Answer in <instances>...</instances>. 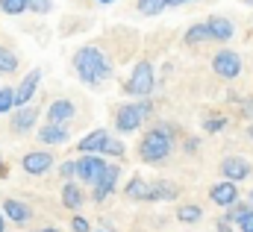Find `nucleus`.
Wrapping results in <instances>:
<instances>
[{"instance_id":"nucleus-1","label":"nucleus","mask_w":253,"mask_h":232,"mask_svg":"<svg viewBox=\"0 0 253 232\" xmlns=\"http://www.w3.org/2000/svg\"><path fill=\"white\" fill-rule=\"evenodd\" d=\"M177 135H180V126L171 123V120H159L153 123L141 141H138V159L144 165H159V162H168L174 147H177Z\"/></svg>"},{"instance_id":"nucleus-2","label":"nucleus","mask_w":253,"mask_h":232,"mask_svg":"<svg viewBox=\"0 0 253 232\" xmlns=\"http://www.w3.org/2000/svg\"><path fill=\"white\" fill-rule=\"evenodd\" d=\"M71 65H74V74L80 77V82H85L88 88H97L106 79H112V59L94 44L80 47L71 59Z\"/></svg>"},{"instance_id":"nucleus-3","label":"nucleus","mask_w":253,"mask_h":232,"mask_svg":"<svg viewBox=\"0 0 253 232\" xmlns=\"http://www.w3.org/2000/svg\"><path fill=\"white\" fill-rule=\"evenodd\" d=\"M153 117V100L150 97H138L135 103H124L115 109V129L121 135H129L135 129L144 126V120Z\"/></svg>"},{"instance_id":"nucleus-4","label":"nucleus","mask_w":253,"mask_h":232,"mask_svg":"<svg viewBox=\"0 0 253 232\" xmlns=\"http://www.w3.org/2000/svg\"><path fill=\"white\" fill-rule=\"evenodd\" d=\"M153 85H156L153 65H150L147 59H141V62L132 68V74L126 77L124 91L126 94H132V97H150V94H153Z\"/></svg>"},{"instance_id":"nucleus-5","label":"nucleus","mask_w":253,"mask_h":232,"mask_svg":"<svg viewBox=\"0 0 253 232\" xmlns=\"http://www.w3.org/2000/svg\"><path fill=\"white\" fill-rule=\"evenodd\" d=\"M74 162H77L74 179L83 185H91L100 176V171L106 168V156H100V153H80V159H74Z\"/></svg>"},{"instance_id":"nucleus-6","label":"nucleus","mask_w":253,"mask_h":232,"mask_svg":"<svg viewBox=\"0 0 253 232\" xmlns=\"http://www.w3.org/2000/svg\"><path fill=\"white\" fill-rule=\"evenodd\" d=\"M118 179H121V168L106 162V168L100 171V176L91 182V188H94V191H91V200H94V203L109 200V197H112V191L118 188Z\"/></svg>"},{"instance_id":"nucleus-7","label":"nucleus","mask_w":253,"mask_h":232,"mask_svg":"<svg viewBox=\"0 0 253 232\" xmlns=\"http://www.w3.org/2000/svg\"><path fill=\"white\" fill-rule=\"evenodd\" d=\"M242 56L236 53V50H221V53H215L212 56V71L221 77V79H236L239 74H242Z\"/></svg>"},{"instance_id":"nucleus-8","label":"nucleus","mask_w":253,"mask_h":232,"mask_svg":"<svg viewBox=\"0 0 253 232\" xmlns=\"http://www.w3.org/2000/svg\"><path fill=\"white\" fill-rule=\"evenodd\" d=\"M53 165H56V159H53V153H47V150H33V153H27V156L21 159V168L30 176L47 174Z\"/></svg>"},{"instance_id":"nucleus-9","label":"nucleus","mask_w":253,"mask_h":232,"mask_svg":"<svg viewBox=\"0 0 253 232\" xmlns=\"http://www.w3.org/2000/svg\"><path fill=\"white\" fill-rule=\"evenodd\" d=\"M9 115H12V120H9V123H12V132L24 135V132H33L36 120H39V109L27 103V106H15Z\"/></svg>"},{"instance_id":"nucleus-10","label":"nucleus","mask_w":253,"mask_h":232,"mask_svg":"<svg viewBox=\"0 0 253 232\" xmlns=\"http://www.w3.org/2000/svg\"><path fill=\"white\" fill-rule=\"evenodd\" d=\"M39 82H42V71L33 68V71L15 85V106H27V103H33V94L39 91Z\"/></svg>"},{"instance_id":"nucleus-11","label":"nucleus","mask_w":253,"mask_h":232,"mask_svg":"<svg viewBox=\"0 0 253 232\" xmlns=\"http://www.w3.org/2000/svg\"><path fill=\"white\" fill-rule=\"evenodd\" d=\"M251 174H253V168L245 156H227V159H221V176L224 179L242 182V179H248Z\"/></svg>"},{"instance_id":"nucleus-12","label":"nucleus","mask_w":253,"mask_h":232,"mask_svg":"<svg viewBox=\"0 0 253 232\" xmlns=\"http://www.w3.org/2000/svg\"><path fill=\"white\" fill-rule=\"evenodd\" d=\"M209 200L215 203V206H230V203H236L239 200V182H233V179H221V182H215L212 188H209Z\"/></svg>"},{"instance_id":"nucleus-13","label":"nucleus","mask_w":253,"mask_h":232,"mask_svg":"<svg viewBox=\"0 0 253 232\" xmlns=\"http://www.w3.org/2000/svg\"><path fill=\"white\" fill-rule=\"evenodd\" d=\"M3 218H9L12 224H30L33 221V206L24 203V200H15V197H6L3 206H0Z\"/></svg>"},{"instance_id":"nucleus-14","label":"nucleus","mask_w":253,"mask_h":232,"mask_svg":"<svg viewBox=\"0 0 253 232\" xmlns=\"http://www.w3.org/2000/svg\"><path fill=\"white\" fill-rule=\"evenodd\" d=\"M180 194V185L171 182V179H156V182H147V203H168Z\"/></svg>"},{"instance_id":"nucleus-15","label":"nucleus","mask_w":253,"mask_h":232,"mask_svg":"<svg viewBox=\"0 0 253 232\" xmlns=\"http://www.w3.org/2000/svg\"><path fill=\"white\" fill-rule=\"evenodd\" d=\"M206 30H209V39L212 41H230L233 36H236V27H233V21L230 18H224V15H212V18H206Z\"/></svg>"},{"instance_id":"nucleus-16","label":"nucleus","mask_w":253,"mask_h":232,"mask_svg":"<svg viewBox=\"0 0 253 232\" xmlns=\"http://www.w3.org/2000/svg\"><path fill=\"white\" fill-rule=\"evenodd\" d=\"M106 141H109V129H91L88 135H83L80 141H77V150L80 153H100L103 156V147H106Z\"/></svg>"},{"instance_id":"nucleus-17","label":"nucleus","mask_w":253,"mask_h":232,"mask_svg":"<svg viewBox=\"0 0 253 232\" xmlns=\"http://www.w3.org/2000/svg\"><path fill=\"white\" fill-rule=\"evenodd\" d=\"M71 138V132H68V123H44L42 129H39V141L42 144H50V147H59Z\"/></svg>"},{"instance_id":"nucleus-18","label":"nucleus","mask_w":253,"mask_h":232,"mask_svg":"<svg viewBox=\"0 0 253 232\" xmlns=\"http://www.w3.org/2000/svg\"><path fill=\"white\" fill-rule=\"evenodd\" d=\"M77 117V106L71 103V100H53L50 106H47V120L50 123H71Z\"/></svg>"},{"instance_id":"nucleus-19","label":"nucleus","mask_w":253,"mask_h":232,"mask_svg":"<svg viewBox=\"0 0 253 232\" xmlns=\"http://www.w3.org/2000/svg\"><path fill=\"white\" fill-rule=\"evenodd\" d=\"M83 203H85V194H83L80 182H77V179H65V185H62V206H65V209H71V212H80V209H83Z\"/></svg>"},{"instance_id":"nucleus-20","label":"nucleus","mask_w":253,"mask_h":232,"mask_svg":"<svg viewBox=\"0 0 253 232\" xmlns=\"http://www.w3.org/2000/svg\"><path fill=\"white\" fill-rule=\"evenodd\" d=\"M124 197L126 200H135V203H147V182L138 174L129 176V182H126V188H124Z\"/></svg>"},{"instance_id":"nucleus-21","label":"nucleus","mask_w":253,"mask_h":232,"mask_svg":"<svg viewBox=\"0 0 253 232\" xmlns=\"http://www.w3.org/2000/svg\"><path fill=\"white\" fill-rule=\"evenodd\" d=\"M183 41H186L189 47L203 44V41H212V39H209V30H206V21H203V24H191L189 30H186V36H183Z\"/></svg>"},{"instance_id":"nucleus-22","label":"nucleus","mask_w":253,"mask_h":232,"mask_svg":"<svg viewBox=\"0 0 253 232\" xmlns=\"http://www.w3.org/2000/svg\"><path fill=\"white\" fill-rule=\"evenodd\" d=\"M177 221H180V224H200V221H203V209L194 206V203H186V206L177 209Z\"/></svg>"},{"instance_id":"nucleus-23","label":"nucleus","mask_w":253,"mask_h":232,"mask_svg":"<svg viewBox=\"0 0 253 232\" xmlns=\"http://www.w3.org/2000/svg\"><path fill=\"white\" fill-rule=\"evenodd\" d=\"M15 71H18V56L9 47H0V77L15 74Z\"/></svg>"},{"instance_id":"nucleus-24","label":"nucleus","mask_w":253,"mask_h":232,"mask_svg":"<svg viewBox=\"0 0 253 232\" xmlns=\"http://www.w3.org/2000/svg\"><path fill=\"white\" fill-rule=\"evenodd\" d=\"M227 123H230V117H224V115H206L203 117V132L215 135V132L227 129Z\"/></svg>"},{"instance_id":"nucleus-25","label":"nucleus","mask_w":253,"mask_h":232,"mask_svg":"<svg viewBox=\"0 0 253 232\" xmlns=\"http://www.w3.org/2000/svg\"><path fill=\"white\" fill-rule=\"evenodd\" d=\"M135 6H138V12H141V15H147V18H153V15H159V12H165V9H168V6H165V0H138Z\"/></svg>"},{"instance_id":"nucleus-26","label":"nucleus","mask_w":253,"mask_h":232,"mask_svg":"<svg viewBox=\"0 0 253 232\" xmlns=\"http://www.w3.org/2000/svg\"><path fill=\"white\" fill-rule=\"evenodd\" d=\"M12 109H15V88L6 85V88H0V115H9Z\"/></svg>"},{"instance_id":"nucleus-27","label":"nucleus","mask_w":253,"mask_h":232,"mask_svg":"<svg viewBox=\"0 0 253 232\" xmlns=\"http://www.w3.org/2000/svg\"><path fill=\"white\" fill-rule=\"evenodd\" d=\"M126 147L124 141H118L115 135H109V141H106V147H103V156H112V159H124Z\"/></svg>"},{"instance_id":"nucleus-28","label":"nucleus","mask_w":253,"mask_h":232,"mask_svg":"<svg viewBox=\"0 0 253 232\" xmlns=\"http://www.w3.org/2000/svg\"><path fill=\"white\" fill-rule=\"evenodd\" d=\"M0 12L3 15H21V12H27V0H0Z\"/></svg>"},{"instance_id":"nucleus-29","label":"nucleus","mask_w":253,"mask_h":232,"mask_svg":"<svg viewBox=\"0 0 253 232\" xmlns=\"http://www.w3.org/2000/svg\"><path fill=\"white\" fill-rule=\"evenodd\" d=\"M27 9L36 12V15H47L53 9V0H27Z\"/></svg>"},{"instance_id":"nucleus-30","label":"nucleus","mask_w":253,"mask_h":232,"mask_svg":"<svg viewBox=\"0 0 253 232\" xmlns=\"http://www.w3.org/2000/svg\"><path fill=\"white\" fill-rule=\"evenodd\" d=\"M236 230L239 232H253V209L251 212H245V215L236 221Z\"/></svg>"},{"instance_id":"nucleus-31","label":"nucleus","mask_w":253,"mask_h":232,"mask_svg":"<svg viewBox=\"0 0 253 232\" xmlns=\"http://www.w3.org/2000/svg\"><path fill=\"white\" fill-rule=\"evenodd\" d=\"M74 171H77V162H74V159H68V162H62V165H59V174H62V179H74Z\"/></svg>"},{"instance_id":"nucleus-32","label":"nucleus","mask_w":253,"mask_h":232,"mask_svg":"<svg viewBox=\"0 0 253 232\" xmlns=\"http://www.w3.org/2000/svg\"><path fill=\"white\" fill-rule=\"evenodd\" d=\"M71 230L74 232H91V227H88V221H85L83 215H77V218L71 221Z\"/></svg>"},{"instance_id":"nucleus-33","label":"nucleus","mask_w":253,"mask_h":232,"mask_svg":"<svg viewBox=\"0 0 253 232\" xmlns=\"http://www.w3.org/2000/svg\"><path fill=\"white\" fill-rule=\"evenodd\" d=\"M239 109H242V115H245V117H251V120H253V97L239 100Z\"/></svg>"},{"instance_id":"nucleus-34","label":"nucleus","mask_w":253,"mask_h":232,"mask_svg":"<svg viewBox=\"0 0 253 232\" xmlns=\"http://www.w3.org/2000/svg\"><path fill=\"white\" fill-rule=\"evenodd\" d=\"M183 147H186V153H197L200 141H197V138H186V144H183Z\"/></svg>"},{"instance_id":"nucleus-35","label":"nucleus","mask_w":253,"mask_h":232,"mask_svg":"<svg viewBox=\"0 0 253 232\" xmlns=\"http://www.w3.org/2000/svg\"><path fill=\"white\" fill-rule=\"evenodd\" d=\"M215 227H218V232H233V224H230L227 218H218V224H215Z\"/></svg>"},{"instance_id":"nucleus-36","label":"nucleus","mask_w":253,"mask_h":232,"mask_svg":"<svg viewBox=\"0 0 253 232\" xmlns=\"http://www.w3.org/2000/svg\"><path fill=\"white\" fill-rule=\"evenodd\" d=\"M186 3H191V0H165V6H186Z\"/></svg>"},{"instance_id":"nucleus-37","label":"nucleus","mask_w":253,"mask_h":232,"mask_svg":"<svg viewBox=\"0 0 253 232\" xmlns=\"http://www.w3.org/2000/svg\"><path fill=\"white\" fill-rule=\"evenodd\" d=\"M0 232H6V218H3V212H0Z\"/></svg>"},{"instance_id":"nucleus-38","label":"nucleus","mask_w":253,"mask_h":232,"mask_svg":"<svg viewBox=\"0 0 253 232\" xmlns=\"http://www.w3.org/2000/svg\"><path fill=\"white\" fill-rule=\"evenodd\" d=\"M248 138L253 141V120H251V126H248Z\"/></svg>"},{"instance_id":"nucleus-39","label":"nucleus","mask_w":253,"mask_h":232,"mask_svg":"<svg viewBox=\"0 0 253 232\" xmlns=\"http://www.w3.org/2000/svg\"><path fill=\"white\" fill-rule=\"evenodd\" d=\"M42 232H59V230H53V227H47V230H42Z\"/></svg>"},{"instance_id":"nucleus-40","label":"nucleus","mask_w":253,"mask_h":232,"mask_svg":"<svg viewBox=\"0 0 253 232\" xmlns=\"http://www.w3.org/2000/svg\"><path fill=\"white\" fill-rule=\"evenodd\" d=\"M97 3H115V0H97Z\"/></svg>"},{"instance_id":"nucleus-41","label":"nucleus","mask_w":253,"mask_h":232,"mask_svg":"<svg viewBox=\"0 0 253 232\" xmlns=\"http://www.w3.org/2000/svg\"><path fill=\"white\" fill-rule=\"evenodd\" d=\"M251 203H253V188H251Z\"/></svg>"},{"instance_id":"nucleus-42","label":"nucleus","mask_w":253,"mask_h":232,"mask_svg":"<svg viewBox=\"0 0 253 232\" xmlns=\"http://www.w3.org/2000/svg\"><path fill=\"white\" fill-rule=\"evenodd\" d=\"M245 3H251V6H253V0H245Z\"/></svg>"},{"instance_id":"nucleus-43","label":"nucleus","mask_w":253,"mask_h":232,"mask_svg":"<svg viewBox=\"0 0 253 232\" xmlns=\"http://www.w3.org/2000/svg\"><path fill=\"white\" fill-rule=\"evenodd\" d=\"M97 232H109V230H97Z\"/></svg>"},{"instance_id":"nucleus-44","label":"nucleus","mask_w":253,"mask_h":232,"mask_svg":"<svg viewBox=\"0 0 253 232\" xmlns=\"http://www.w3.org/2000/svg\"><path fill=\"white\" fill-rule=\"evenodd\" d=\"M233 232H239V230H233Z\"/></svg>"}]
</instances>
